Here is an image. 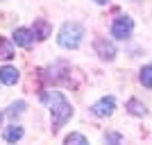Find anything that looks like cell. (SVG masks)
I'll list each match as a JSON object with an SVG mask.
<instances>
[{
	"label": "cell",
	"mask_w": 152,
	"mask_h": 145,
	"mask_svg": "<svg viewBox=\"0 0 152 145\" xmlns=\"http://www.w3.org/2000/svg\"><path fill=\"white\" fill-rule=\"evenodd\" d=\"M18 70L14 68V66H2L0 68V82L2 84H7V86H12V84H16L18 82Z\"/></svg>",
	"instance_id": "cell-7"
},
{
	"label": "cell",
	"mask_w": 152,
	"mask_h": 145,
	"mask_svg": "<svg viewBox=\"0 0 152 145\" xmlns=\"http://www.w3.org/2000/svg\"><path fill=\"white\" fill-rule=\"evenodd\" d=\"M20 138H23V127L12 125V127L5 129V141L7 143H16V141H20Z\"/></svg>",
	"instance_id": "cell-10"
},
{
	"label": "cell",
	"mask_w": 152,
	"mask_h": 145,
	"mask_svg": "<svg viewBox=\"0 0 152 145\" xmlns=\"http://www.w3.org/2000/svg\"><path fill=\"white\" fill-rule=\"evenodd\" d=\"M93 48H95V52H98V57L107 59V61L116 57V45L111 43V41H107V39H95Z\"/></svg>",
	"instance_id": "cell-4"
},
{
	"label": "cell",
	"mask_w": 152,
	"mask_h": 145,
	"mask_svg": "<svg viewBox=\"0 0 152 145\" xmlns=\"http://www.w3.org/2000/svg\"><path fill=\"white\" fill-rule=\"evenodd\" d=\"M127 111H129V114H134V116H145V114H148L145 104H141L136 98H132V100L127 102Z\"/></svg>",
	"instance_id": "cell-11"
},
{
	"label": "cell",
	"mask_w": 152,
	"mask_h": 145,
	"mask_svg": "<svg viewBox=\"0 0 152 145\" xmlns=\"http://www.w3.org/2000/svg\"><path fill=\"white\" fill-rule=\"evenodd\" d=\"M141 84L145 88H152V66H143V70H141Z\"/></svg>",
	"instance_id": "cell-13"
},
{
	"label": "cell",
	"mask_w": 152,
	"mask_h": 145,
	"mask_svg": "<svg viewBox=\"0 0 152 145\" xmlns=\"http://www.w3.org/2000/svg\"><path fill=\"white\" fill-rule=\"evenodd\" d=\"M50 23H48V20H34V36L37 39H41V41H43V39H48L50 36Z\"/></svg>",
	"instance_id": "cell-8"
},
{
	"label": "cell",
	"mask_w": 152,
	"mask_h": 145,
	"mask_svg": "<svg viewBox=\"0 0 152 145\" xmlns=\"http://www.w3.org/2000/svg\"><path fill=\"white\" fill-rule=\"evenodd\" d=\"M14 57V45L9 39L0 36V61H7V59Z\"/></svg>",
	"instance_id": "cell-9"
},
{
	"label": "cell",
	"mask_w": 152,
	"mask_h": 145,
	"mask_svg": "<svg viewBox=\"0 0 152 145\" xmlns=\"http://www.w3.org/2000/svg\"><path fill=\"white\" fill-rule=\"evenodd\" d=\"M34 32L32 30H25V27H18V30H14V41H16V45H20V48H30L32 43H34Z\"/></svg>",
	"instance_id": "cell-6"
},
{
	"label": "cell",
	"mask_w": 152,
	"mask_h": 145,
	"mask_svg": "<svg viewBox=\"0 0 152 145\" xmlns=\"http://www.w3.org/2000/svg\"><path fill=\"white\" fill-rule=\"evenodd\" d=\"M116 107V100L111 98V95H107V98H102V100H98L91 107V111H93L95 116H100V118H104V116H111V111H114Z\"/></svg>",
	"instance_id": "cell-5"
},
{
	"label": "cell",
	"mask_w": 152,
	"mask_h": 145,
	"mask_svg": "<svg viewBox=\"0 0 152 145\" xmlns=\"http://www.w3.org/2000/svg\"><path fill=\"white\" fill-rule=\"evenodd\" d=\"M23 109H25V102H23V100H20V102H14L12 107H9V111H7V116H9V118H16V116L23 114Z\"/></svg>",
	"instance_id": "cell-14"
},
{
	"label": "cell",
	"mask_w": 152,
	"mask_h": 145,
	"mask_svg": "<svg viewBox=\"0 0 152 145\" xmlns=\"http://www.w3.org/2000/svg\"><path fill=\"white\" fill-rule=\"evenodd\" d=\"M93 2H98V5H104V2H107V0H93Z\"/></svg>",
	"instance_id": "cell-16"
},
{
	"label": "cell",
	"mask_w": 152,
	"mask_h": 145,
	"mask_svg": "<svg viewBox=\"0 0 152 145\" xmlns=\"http://www.w3.org/2000/svg\"><path fill=\"white\" fill-rule=\"evenodd\" d=\"M132 30H134V20L129 16H121V18H116L111 23V34L116 39H127L132 34Z\"/></svg>",
	"instance_id": "cell-3"
},
{
	"label": "cell",
	"mask_w": 152,
	"mask_h": 145,
	"mask_svg": "<svg viewBox=\"0 0 152 145\" xmlns=\"http://www.w3.org/2000/svg\"><path fill=\"white\" fill-rule=\"evenodd\" d=\"M107 143L109 145H123V136L118 132H109L107 134Z\"/></svg>",
	"instance_id": "cell-15"
},
{
	"label": "cell",
	"mask_w": 152,
	"mask_h": 145,
	"mask_svg": "<svg viewBox=\"0 0 152 145\" xmlns=\"http://www.w3.org/2000/svg\"><path fill=\"white\" fill-rule=\"evenodd\" d=\"M0 122H2V114H0Z\"/></svg>",
	"instance_id": "cell-17"
},
{
	"label": "cell",
	"mask_w": 152,
	"mask_h": 145,
	"mask_svg": "<svg viewBox=\"0 0 152 145\" xmlns=\"http://www.w3.org/2000/svg\"><path fill=\"white\" fill-rule=\"evenodd\" d=\"M66 145H89V141L84 138L80 132H73V134L66 136Z\"/></svg>",
	"instance_id": "cell-12"
},
{
	"label": "cell",
	"mask_w": 152,
	"mask_h": 145,
	"mask_svg": "<svg viewBox=\"0 0 152 145\" xmlns=\"http://www.w3.org/2000/svg\"><path fill=\"white\" fill-rule=\"evenodd\" d=\"M82 39H84V27L80 25V23H64L61 30H59V45L61 48H68V50H75L77 45L82 43Z\"/></svg>",
	"instance_id": "cell-2"
},
{
	"label": "cell",
	"mask_w": 152,
	"mask_h": 145,
	"mask_svg": "<svg viewBox=\"0 0 152 145\" xmlns=\"http://www.w3.org/2000/svg\"><path fill=\"white\" fill-rule=\"evenodd\" d=\"M41 100L50 104L52 127H55V129H59L66 120H70V116H73V107H70V102L64 98V93H43V95H41Z\"/></svg>",
	"instance_id": "cell-1"
}]
</instances>
